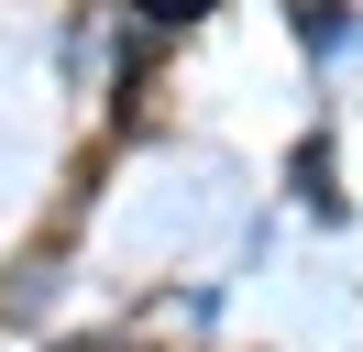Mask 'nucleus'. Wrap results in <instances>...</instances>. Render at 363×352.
I'll return each mask as SVG.
<instances>
[{
	"mask_svg": "<svg viewBox=\"0 0 363 352\" xmlns=\"http://www.w3.org/2000/svg\"><path fill=\"white\" fill-rule=\"evenodd\" d=\"M143 22H187V11H209V0H133Z\"/></svg>",
	"mask_w": 363,
	"mask_h": 352,
	"instance_id": "nucleus-1",
	"label": "nucleus"
}]
</instances>
